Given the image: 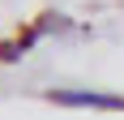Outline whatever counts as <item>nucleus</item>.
<instances>
[{
	"label": "nucleus",
	"instance_id": "nucleus-1",
	"mask_svg": "<svg viewBox=\"0 0 124 120\" xmlns=\"http://www.w3.org/2000/svg\"><path fill=\"white\" fill-rule=\"evenodd\" d=\"M51 103H64V107H111V111H124V99L116 94H94V90H51Z\"/></svg>",
	"mask_w": 124,
	"mask_h": 120
}]
</instances>
